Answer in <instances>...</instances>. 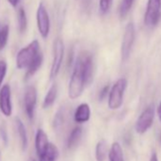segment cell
Returning a JSON list of instances; mask_svg holds the SVG:
<instances>
[{
  "label": "cell",
  "mask_w": 161,
  "mask_h": 161,
  "mask_svg": "<svg viewBox=\"0 0 161 161\" xmlns=\"http://www.w3.org/2000/svg\"><path fill=\"white\" fill-rule=\"evenodd\" d=\"M93 78V59L90 53L80 52L74 64L73 72L69 80L68 97L71 100L82 96L85 86H88Z\"/></svg>",
  "instance_id": "6da1fadb"
},
{
  "label": "cell",
  "mask_w": 161,
  "mask_h": 161,
  "mask_svg": "<svg viewBox=\"0 0 161 161\" xmlns=\"http://www.w3.org/2000/svg\"><path fill=\"white\" fill-rule=\"evenodd\" d=\"M41 53L40 44L37 40H33L28 46L20 49L16 55V66L18 69H28L32 62Z\"/></svg>",
  "instance_id": "7a4b0ae2"
},
{
  "label": "cell",
  "mask_w": 161,
  "mask_h": 161,
  "mask_svg": "<svg viewBox=\"0 0 161 161\" xmlns=\"http://www.w3.org/2000/svg\"><path fill=\"white\" fill-rule=\"evenodd\" d=\"M128 82L125 78H120L113 85L110 89L108 97V107L111 110H117L120 108L123 103V97L127 88Z\"/></svg>",
  "instance_id": "3957f363"
},
{
  "label": "cell",
  "mask_w": 161,
  "mask_h": 161,
  "mask_svg": "<svg viewBox=\"0 0 161 161\" xmlns=\"http://www.w3.org/2000/svg\"><path fill=\"white\" fill-rule=\"evenodd\" d=\"M161 0H148L147 9L144 16V23L149 28L155 27L160 19Z\"/></svg>",
  "instance_id": "277c9868"
},
{
  "label": "cell",
  "mask_w": 161,
  "mask_h": 161,
  "mask_svg": "<svg viewBox=\"0 0 161 161\" xmlns=\"http://www.w3.org/2000/svg\"><path fill=\"white\" fill-rule=\"evenodd\" d=\"M64 43L61 38H57L53 44V60H52V64L49 73L50 79L56 78L57 75L59 74L64 59Z\"/></svg>",
  "instance_id": "5b68a950"
},
{
  "label": "cell",
  "mask_w": 161,
  "mask_h": 161,
  "mask_svg": "<svg viewBox=\"0 0 161 161\" xmlns=\"http://www.w3.org/2000/svg\"><path fill=\"white\" fill-rule=\"evenodd\" d=\"M135 37H136V30H135V25L133 23H129L125 29L124 35L122 38V43H121V59L123 62L127 61L128 58L130 57V53L135 42Z\"/></svg>",
  "instance_id": "8992f818"
},
{
  "label": "cell",
  "mask_w": 161,
  "mask_h": 161,
  "mask_svg": "<svg viewBox=\"0 0 161 161\" xmlns=\"http://www.w3.org/2000/svg\"><path fill=\"white\" fill-rule=\"evenodd\" d=\"M36 20H37V27L38 31L43 38H47L49 34L50 31V21L48 13L46 9V7L40 3L37 9L36 13Z\"/></svg>",
  "instance_id": "52a82bcc"
},
{
  "label": "cell",
  "mask_w": 161,
  "mask_h": 161,
  "mask_svg": "<svg viewBox=\"0 0 161 161\" xmlns=\"http://www.w3.org/2000/svg\"><path fill=\"white\" fill-rule=\"evenodd\" d=\"M154 118V110L153 106H148L139 116L136 123V131L137 134H145L153 125Z\"/></svg>",
  "instance_id": "ba28073f"
},
{
  "label": "cell",
  "mask_w": 161,
  "mask_h": 161,
  "mask_svg": "<svg viewBox=\"0 0 161 161\" xmlns=\"http://www.w3.org/2000/svg\"><path fill=\"white\" fill-rule=\"evenodd\" d=\"M37 103V90L34 86H30L27 87L24 95V106L25 111L30 119L34 118V111Z\"/></svg>",
  "instance_id": "9c48e42d"
},
{
  "label": "cell",
  "mask_w": 161,
  "mask_h": 161,
  "mask_svg": "<svg viewBox=\"0 0 161 161\" xmlns=\"http://www.w3.org/2000/svg\"><path fill=\"white\" fill-rule=\"evenodd\" d=\"M0 111L5 117H11L13 114L12 91L9 85H4L0 88Z\"/></svg>",
  "instance_id": "30bf717a"
},
{
  "label": "cell",
  "mask_w": 161,
  "mask_h": 161,
  "mask_svg": "<svg viewBox=\"0 0 161 161\" xmlns=\"http://www.w3.org/2000/svg\"><path fill=\"white\" fill-rule=\"evenodd\" d=\"M91 110L87 103L80 104L74 113V120L77 123H85L90 119Z\"/></svg>",
  "instance_id": "8fae6325"
},
{
  "label": "cell",
  "mask_w": 161,
  "mask_h": 161,
  "mask_svg": "<svg viewBox=\"0 0 161 161\" xmlns=\"http://www.w3.org/2000/svg\"><path fill=\"white\" fill-rule=\"evenodd\" d=\"M48 144L49 142H48L47 136L45 133V131L43 129H38L36 132V136H35V150H36L38 156H40L45 152Z\"/></svg>",
  "instance_id": "7c38bea8"
},
{
  "label": "cell",
  "mask_w": 161,
  "mask_h": 161,
  "mask_svg": "<svg viewBox=\"0 0 161 161\" xmlns=\"http://www.w3.org/2000/svg\"><path fill=\"white\" fill-rule=\"evenodd\" d=\"M38 157L39 161H57L59 157V150L55 144L49 142L45 152Z\"/></svg>",
  "instance_id": "4fadbf2b"
},
{
  "label": "cell",
  "mask_w": 161,
  "mask_h": 161,
  "mask_svg": "<svg viewBox=\"0 0 161 161\" xmlns=\"http://www.w3.org/2000/svg\"><path fill=\"white\" fill-rule=\"evenodd\" d=\"M15 126H16V130H17V134L20 139V143H21V147L22 150L25 151L28 147V134H27V130L25 127V124L23 123V121L19 119L16 118L15 119Z\"/></svg>",
  "instance_id": "5bb4252c"
},
{
  "label": "cell",
  "mask_w": 161,
  "mask_h": 161,
  "mask_svg": "<svg viewBox=\"0 0 161 161\" xmlns=\"http://www.w3.org/2000/svg\"><path fill=\"white\" fill-rule=\"evenodd\" d=\"M57 95H58V86L56 84H53L50 88L48 89L44 102H43V108L47 109L49 108L50 106H52V104L55 103L56 99H57Z\"/></svg>",
  "instance_id": "9a60e30c"
},
{
  "label": "cell",
  "mask_w": 161,
  "mask_h": 161,
  "mask_svg": "<svg viewBox=\"0 0 161 161\" xmlns=\"http://www.w3.org/2000/svg\"><path fill=\"white\" fill-rule=\"evenodd\" d=\"M82 134H83V130L80 127H75L71 131V133L67 138V148L68 149H72L77 146L80 137H82Z\"/></svg>",
  "instance_id": "2e32d148"
},
{
  "label": "cell",
  "mask_w": 161,
  "mask_h": 161,
  "mask_svg": "<svg viewBox=\"0 0 161 161\" xmlns=\"http://www.w3.org/2000/svg\"><path fill=\"white\" fill-rule=\"evenodd\" d=\"M10 35V26L6 22H0V51L8 44Z\"/></svg>",
  "instance_id": "e0dca14e"
},
{
  "label": "cell",
  "mask_w": 161,
  "mask_h": 161,
  "mask_svg": "<svg viewBox=\"0 0 161 161\" xmlns=\"http://www.w3.org/2000/svg\"><path fill=\"white\" fill-rule=\"evenodd\" d=\"M109 159L110 161H124L122 148L119 142H114L112 144L109 152Z\"/></svg>",
  "instance_id": "ac0fdd59"
},
{
  "label": "cell",
  "mask_w": 161,
  "mask_h": 161,
  "mask_svg": "<svg viewBox=\"0 0 161 161\" xmlns=\"http://www.w3.org/2000/svg\"><path fill=\"white\" fill-rule=\"evenodd\" d=\"M42 64H43V54L41 52L37 56V58L32 62V64L28 67V69L26 71V74H25V80H28V79L31 78L39 70V68L42 65Z\"/></svg>",
  "instance_id": "d6986e66"
},
{
  "label": "cell",
  "mask_w": 161,
  "mask_h": 161,
  "mask_svg": "<svg viewBox=\"0 0 161 161\" xmlns=\"http://www.w3.org/2000/svg\"><path fill=\"white\" fill-rule=\"evenodd\" d=\"M95 155L97 161H104L107 156V144L104 139L100 140L97 143Z\"/></svg>",
  "instance_id": "ffe728a7"
},
{
  "label": "cell",
  "mask_w": 161,
  "mask_h": 161,
  "mask_svg": "<svg viewBox=\"0 0 161 161\" xmlns=\"http://www.w3.org/2000/svg\"><path fill=\"white\" fill-rule=\"evenodd\" d=\"M17 24H18V31L20 33H24L28 28V19L26 15V12L24 8H20L17 13Z\"/></svg>",
  "instance_id": "44dd1931"
},
{
  "label": "cell",
  "mask_w": 161,
  "mask_h": 161,
  "mask_svg": "<svg viewBox=\"0 0 161 161\" xmlns=\"http://www.w3.org/2000/svg\"><path fill=\"white\" fill-rule=\"evenodd\" d=\"M134 1L135 0H121V3L119 6V15L121 18L126 17V15L128 14L129 11L133 6Z\"/></svg>",
  "instance_id": "7402d4cb"
},
{
  "label": "cell",
  "mask_w": 161,
  "mask_h": 161,
  "mask_svg": "<svg viewBox=\"0 0 161 161\" xmlns=\"http://www.w3.org/2000/svg\"><path fill=\"white\" fill-rule=\"evenodd\" d=\"M113 0H100V12L102 14H106L110 11Z\"/></svg>",
  "instance_id": "603a6c76"
},
{
  "label": "cell",
  "mask_w": 161,
  "mask_h": 161,
  "mask_svg": "<svg viewBox=\"0 0 161 161\" xmlns=\"http://www.w3.org/2000/svg\"><path fill=\"white\" fill-rule=\"evenodd\" d=\"M7 70H8V64L5 61H0V88L2 87L4 79L7 75Z\"/></svg>",
  "instance_id": "cb8c5ba5"
},
{
  "label": "cell",
  "mask_w": 161,
  "mask_h": 161,
  "mask_svg": "<svg viewBox=\"0 0 161 161\" xmlns=\"http://www.w3.org/2000/svg\"><path fill=\"white\" fill-rule=\"evenodd\" d=\"M109 86L107 85V86H105L102 90H101V92H100V94H99V100L100 101H103L106 97H107V94H109V92H110V90H109Z\"/></svg>",
  "instance_id": "d4e9b609"
},
{
  "label": "cell",
  "mask_w": 161,
  "mask_h": 161,
  "mask_svg": "<svg viewBox=\"0 0 161 161\" xmlns=\"http://www.w3.org/2000/svg\"><path fill=\"white\" fill-rule=\"evenodd\" d=\"M8 2L10 3V5H11L12 7L15 8V7L18 5V3L20 2V0H8Z\"/></svg>",
  "instance_id": "484cf974"
},
{
  "label": "cell",
  "mask_w": 161,
  "mask_h": 161,
  "mask_svg": "<svg viewBox=\"0 0 161 161\" xmlns=\"http://www.w3.org/2000/svg\"><path fill=\"white\" fill-rule=\"evenodd\" d=\"M150 161H158V157H157V154L155 152H153L151 158H150Z\"/></svg>",
  "instance_id": "4316f807"
},
{
  "label": "cell",
  "mask_w": 161,
  "mask_h": 161,
  "mask_svg": "<svg viewBox=\"0 0 161 161\" xmlns=\"http://www.w3.org/2000/svg\"><path fill=\"white\" fill-rule=\"evenodd\" d=\"M157 115H158V118H159V119L161 121V103H160V104H159V106L157 108Z\"/></svg>",
  "instance_id": "83f0119b"
},
{
  "label": "cell",
  "mask_w": 161,
  "mask_h": 161,
  "mask_svg": "<svg viewBox=\"0 0 161 161\" xmlns=\"http://www.w3.org/2000/svg\"><path fill=\"white\" fill-rule=\"evenodd\" d=\"M160 141H161V136H160Z\"/></svg>",
  "instance_id": "f1b7e54d"
},
{
  "label": "cell",
  "mask_w": 161,
  "mask_h": 161,
  "mask_svg": "<svg viewBox=\"0 0 161 161\" xmlns=\"http://www.w3.org/2000/svg\"><path fill=\"white\" fill-rule=\"evenodd\" d=\"M31 161H35V160H33V159H32V160H31Z\"/></svg>",
  "instance_id": "f546056e"
}]
</instances>
